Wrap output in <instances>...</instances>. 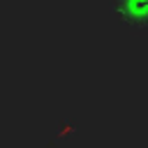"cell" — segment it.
<instances>
[{
    "mask_svg": "<svg viewBox=\"0 0 148 148\" xmlns=\"http://www.w3.org/2000/svg\"><path fill=\"white\" fill-rule=\"evenodd\" d=\"M118 18L132 28H148V0H113Z\"/></svg>",
    "mask_w": 148,
    "mask_h": 148,
    "instance_id": "obj_1",
    "label": "cell"
}]
</instances>
